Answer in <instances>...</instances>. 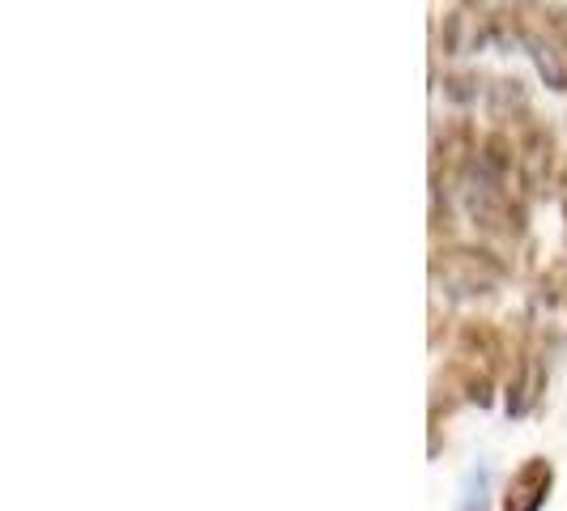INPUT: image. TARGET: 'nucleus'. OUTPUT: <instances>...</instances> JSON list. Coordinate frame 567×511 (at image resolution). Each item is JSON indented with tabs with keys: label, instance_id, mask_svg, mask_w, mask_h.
Here are the masks:
<instances>
[{
	"label": "nucleus",
	"instance_id": "1",
	"mask_svg": "<svg viewBox=\"0 0 567 511\" xmlns=\"http://www.w3.org/2000/svg\"><path fill=\"white\" fill-rule=\"evenodd\" d=\"M550 465L546 460H529L516 469V478L508 486V511H538L550 494Z\"/></svg>",
	"mask_w": 567,
	"mask_h": 511
}]
</instances>
